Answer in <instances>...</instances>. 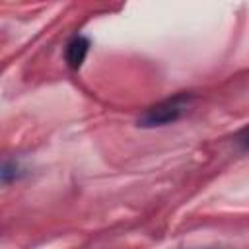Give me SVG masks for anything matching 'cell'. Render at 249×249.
Instances as JSON below:
<instances>
[{"mask_svg": "<svg viewBox=\"0 0 249 249\" xmlns=\"http://www.w3.org/2000/svg\"><path fill=\"white\" fill-rule=\"evenodd\" d=\"M235 140H237V144H239L241 148H245V150H249V124H247L245 128H241V130L237 132V136H235Z\"/></svg>", "mask_w": 249, "mask_h": 249, "instance_id": "3", "label": "cell"}, {"mask_svg": "<svg viewBox=\"0 0 249 249\" xmlns=\"http://www.w3.org/2000/svg\"><path fill=\"white\" fill-rule=\"evenodd\" d=\"M88 51H89V41L86 37H82V35L74 37L66 47V62H68V66L70 68H80L82 62L86 60Z\"/></svg>", "mask_w": 249, "mask_h": 249, "instance_id": "2", "label": "cell"}, {"mask_svg": "<svg viewBox=\"0 0 249 249\" xmlns=\"http://www.w3.org/2000/svg\"><path fill=\"white\" fill-rule=\"evenodd\" d=\"M189 95H175L171 99H165L154 107H150L142 119L138 121L140 126H161V124H169L173 121H177L189 107Z\"/></svg>", "mask_w": 249, "mask_h": 249, "instance_id": "1", "label": "cell"}]
</instances>
